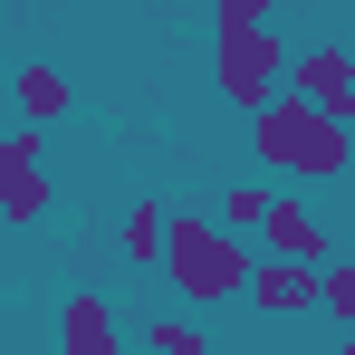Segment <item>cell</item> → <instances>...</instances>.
<instances>
[{"label": "cell", "mask_w": 355, "mask_h": 355, "mask_svg": "<svg viewBox=\"0 0 355 355\" xmlns=\"http://www.w3.org/2000/svg\"><path fill=\"white\" fill-rule=\"evenodd\" d=\"M317 307H336V327L355 336V259H327V279H317Z\"/></svg>", "instance_id": "obj_13"}, {"label": "cell", "mask_w": 355, "mask_h": 355, "mask_svg": "<svg viewBox=\"0 0 355 355\" xmlns=\"http://www.w3.org/2000/svg\"><path fill=\"white\" fill-rule=\"evenodd\" d=\"M211 77H221V106L259 116V106L288 96V49H279L269 29H221V39H211Z\"/></svg>", "instance_id": "obj_3"}, {"label": "cell", "mask_w": 355, "mask_h": 355, "mask_svg": "<svg viewBox=\"0 0 355 355\" xmlns=\"http://www.w3.org/2000/svg\"><path fill=\"white\" fill-rule=\"evenodd\" d=\"M259 259H297V269H327L336 259V240H327V221L297 202V192H279L269 202V221H259Z\"/></svg>", "instance_id": "obj_6"}, {"label": "cell", "mask_w": 355, "mask_h": 355, "mask_svg": "<svg viewBox=\"0 0 355 355\" xmlns=\"http://www.w3.org/2000/svg\"><path fill=\"white\" fill-rule=\"evenodd\" d=\"M297 355H355V336H336V346H297Z\"/></svg>", "instance_id": "obj_15"}, {"label": "cell", "mask_w": 355, "mask_h": 355, "mask_svg": "<svg viewBox=\"0 0 355 355\" xmlns=\"http://www.w3.org/2000/svg\"><path fill=\"white\" fill-rule=\"evenodd\" d=\"M269 10H279V0H221V10H211V39H221V29H269Z\"/></svg>", "instance_id": "obj_14"}, {"label": "cell", "mask_w": 355, "mask_h": 355, "mask_svg": "<svg viewBox=\"0 0 355 355\" xmlns=\"http://www.w3.org/2000/svg\"><path fill=\"white\" fill-rule=\"evenodd\" d=\"M250 269H259V250L221 221H173L164 231V279H173L182 307H221V297H250Z\"/></svg>", "instance_id": "obj_2"}, {"label": "cell", "mask_w": 355, "mask_h": 355, "mask_svg": "<svg viewBox=\"0 0 355 355\" xmlns=\"http://www.w3.org/2000/svg\"><path fill=\"white\" fill-rule=\"evenodd\" d=\"M288 96H307L317 116L355 125V49H346V39H327V49H297V58H288Z\"/></svg>", "instance_id": "obj_5"}, {"label": "cell", "mask_w": 355, "mask_h": 355, "mask_svg": "<svg viewBox=\"0 0 355 355\" xmlns=\"http://www.w3.org/2000/svg\"><path fill=\"white\" fill-rule=\"evenodd\" d=\"M269 202H279L269 182H221V211H211V221H221V231H240V240H259V221H269Z\"/></svg>", "instance_id": "obj_11"}, {"label": "cell", "mask_w": 355, "mask_h": 355, "mask_svg": "<svg viewBox=\"0 0 355 355\" xmlns=\"http://www.w3.org/2000/svg\"><path fill=\"white\" fill-rule=\"evenodd\" d=\"M144 355H211L202 317H144Z\"/></svg>", "instance_id": "obj_12"}, {"label": "cell", "mask_w": 355, "mask_h": 355, "mask_svg": "<svg viewBox=\"0 0 355 355\" xmlns=\"http://www.w3.org/2000/svg\"><path fill=\"white\" fill-rule=\"evenodd\" d=\"M58 355H125V327H116V307L96 288H67L58 307Z\"/></svg>", "instance_id": "obj_7"}, {"label": "cell", "mask_w": 355, "mask_h": 355, "mask_svg": "<svg viewBox=\"0 0 355 355\" xmlns=\"http://www.w3.org/2000/svg\"><path fill=\"white\" fill-rule=\"evenodd\" d=\"M10 106H19V125H49L67 116V67H49V58H29V67H10Z\"/></svg>", "instance_id": "obj_9"}, {"label": "cell", "mask_w": 355, "mask_h": 355, "mask_svg": "<svg viewBox=\"0 0 355 355\" xmlns=\"http://www.w3.org/2000/svg\"><path fill=\"white\" fill-rule=\"evenodd\" d=\"M49 202H58V182H49V135H39V125L0 135V221H49Z\"/></svg>", "instance_id": "obj_4"}, {"label": "cell", "mask_w": 355, "mask_h": 355, "mask_svg": "<svg viewBox=\"0 0 355 355\" xmlns=\"http://www.w3.org/2000/svg\"><path fill=\"white\" fill-rule=\"evenodd\" d=\"M164 231H173V211H164V202L144 192V202L125 211V231H116V250H125V259H135V269H164Z\"/></svg>", "instance_id": "obj_10"}, {"label": "cell", "mask_w": 355, "mask_h": 355, "mask_svg": "<svg viewBox=\"0 0 355 355\" xmlns=\"http://www.w3.org/2000/svg\"><path fill=\"white\" fill-rule=\"evenodd\" d=\"M346 49H355V10H346Z\"/></svg>", "instance_id": "obj_16"}, {"label": "cell", "mask_w": 355, "mask_h": 355, "mask_svg": "<svg viewBox=\"0 0 355 355\" xmlns=\"http://www.w3.org/2000/svg\"><path fill=\"white\" fill-rule=\"evenodd\" d=\"M279 10H297V0H279Z\"/></svg>", "instance_id": "obj_17"}, {"label": "cell", "mask_w": 355, "mask_h": 355, "mask_svg": "<svg viewBox=\"0 0 355 355\" xmlns=\"http://www.w3.org/2000/svg\"><path fill=\"white\" fill-rule=\"evenodd\" d=\"M49 10H58V0H49Z\"/></svg>", "instance_id": "obj_18"}, {"label": "cell", "mask_w": 355, "mask_h": 355, "mask_svg": "<svg viewBox=\"0 0 355 355\" xmlns=\"http://www.w3.org/2000/svg\"><path fill=\"white\" fill-rule=\"evenodd\" d=\"M317 279H327V269L259 259V269H250V307H259V317H307V307H317Z\"/></svg>", "instance_id": "obj_8"}, {"label": "cell", "mask_w": 355, "mask_h": 355, "mask_svg": "<svg viewBox=\"0 0 355 355\" xmlns=\"http://www.w3.org/2000/svg\"><path fill=\"white\" fill-rule=\"evenodd\" d=\"M250 154H259V173H279V182H336L355 164V125L317 116L307 96H279V106L250 116Z\"/></svg>", "instance_id": "obj_1"}]
</instances>
